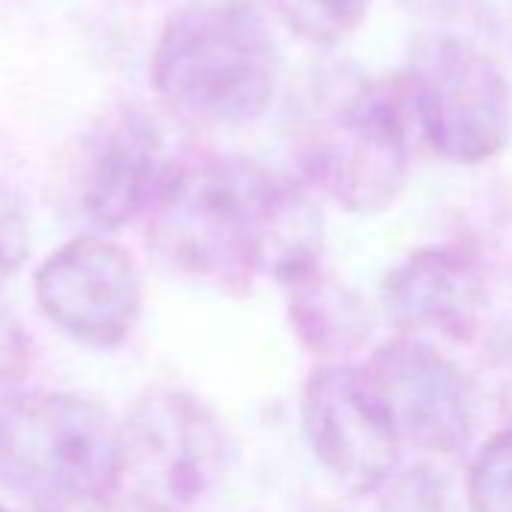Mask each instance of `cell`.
<instances>
[{"mask_svg":"<svg viewBox=\"0 0 512 512\" xmlns=\"http://www.w3.org/2000/svg\"><path fill=\"white\" fill-rule=\"evenodd\" d=\"M148 211L157 260L214 290L244 293L260 275L293 284L320 269L323 214L311 187L253 160L172 166Z\"/></svg>","mask_w":512,"mask_h":512,"instance_id":"cell-1","label":"cell"},{"mask_svg":"<svg viewBox=\"0 0 512 512\" xmlns=\"http://www.w3.org/2000/svg\"><path fill=\"white\" fill-rule=\"evenodd\" d=\"M410 103L368 73L338 64L311 76L290 106L302 181L350 214L386 211L410 172Z\"/></svg>","mask_w":512,"mask_h":512,"instance_id":"cell-2","label":"cell"},{"mask_svg":"<svg viewBox=\"0 0 512 512\" xmlns=\"http://www.w3.org/2000/svg\"><path fill=\"white\" fill-rule=\"evenodd\" d=\"M281 55L253 0H190L163 28L151 82L166 109L208 127L260 118L278 88Z\"/></svg>","mask_w":512,"mask_h":512,"instance_id":"cell-3","label":"cell"},{"mask_svg":"<svg viewBox=\"0 0 512 512\" xmlns=\"http://www.w3.org/2000/svg\"><path fill=\"white\" fill-rule=\"evenodd\" d=\"M0 482L58 500L97 503L124 482L121 425L73 392H22L0 401Z\"/></svg>","mask_w":512,"mask_h":512,"instance_id":"cell-4","label":"cell"},{"mask_svg":"<svg viewBox=\"0 0 512 512\" xmlns=\"http://www.w3.org/2000/svg\"><path fill=\"white\" fill-rule=\"evenodd\" d=\"M404 94L425 142L458 166L497 157L512 139V85L491 55L458 37L416 46Z\"/></svg>","mask_w":512,"mask_h":512,"instance_id":"cell-5","label":"cell"},{"mask_svg":"<svg viewBox=\"0 0 512 512\" xmlns=\"http://www.w3.org/2000/svg\"><path fill=\"white\" fill-rule=\"evenodd\" d=\"M130 497L193 512L223 482L229 449L217 416L184 389L145 392L121 422Z\"/></svg>","mask_w":512,"mask_h":512,"instance_id":"cell-6","label":"cell"},{"mask_svg":"<svg viewBox=\"0 0 512 512\" xmlns=\"http://www.w3.org/2000/svg\"><path fill=\"white\" fill-rule=\"evenodd\" d=\"M302 425L314 458L344 491L368 494L395 479L404 443L365 368H320L305 386Z\"/></svg>","mask_w":512,"mask_h":512,"instance_id":"cell-7","label":"cell"},{"mask_svg":"<svg viewBox=\"0 0 512 512\" xmlns=\"http://www.w3.org/2000/svg\"><path fill=\"white\" fill-rule=\"evenodd\" d=\"M46 320L97 350L121 347L142 317L145 287L133 256L91 232L58 247L34 278Z\"/></svg>","mask_w":512,"mask_h":512,"instance_id":"cell-8","label":"cell"},{"mask_svg":"<svg viewBox=\"0 0 512 512\" xmlns=\"http://www.w3.org/2000/svg\"><path fill=\"white\" fill-rule=\"evenodd\" d=\"M169 169L157 118L145 106H118L85 136L70 199L97 235L115 232L154 205Z\"/></svg>","mask_w":512,"mask_h":512,"instance_id":"cell-9","label":"cell"},{"mask_svg":"<svg viewBox=\"0 0 512 512\" xmlns=\"http://www.w3.org/2000/svg\"><path fill=\"white\" fill-rule=\"evenodd\" d=\"M404 446L452 455L467 443L470 410L458 371L425 341H392L365 365Z\"/></svg>","mask_w":512,"mask_h":512,"instance_id":"cell-10","label":"cell"},{"mask_svg":"<svg viewBox=\"0 0 512 512\" xmlns=\"http://www.w3.org/2000/svg\"><path fill=\"white\" fill-rule=\"evenodd\" d=\"M383 308L413 341H467L485 311V281L476 256L455 244L410 253L383 281Z\"/></svg>","mask_w":512,"mask_h":512,"instance_id":"cell-11","label":"cell"},{"mask_svg":"<svg viewBox=\"0 0 512 512\" xmlns=\"http://www.w3.org/2000/svg\"><path fill=\"white\" fill-rule=\"evenodd\" d=\"M287 287L290 323L305 350L314 356H347L368 344L374 332V314L341 281L317 269Z\"/></svg>","mask_w":512,"mask_h":512,"instance_id":"cell-12","label":"cell"},{"mask_svg":"<svg viewBox=\"0 0 512 512\" xmlns=\"http://www.w3.org/2000/svg\"><path fill=\"white\" fill-rule=\"evenodd\" d=\"M272 4L299 40L335 49L359 31L371 0H272Z\"/></svg>","mask_w":512,"mask_h":512,"instance_id":"cell-13","label":"cell"},{"mask_svg":"<svg viewBox=\"0 0 512 512\" xmlns=\"http://www.w3.org/2000/svg\"><path fill=\"white\" fill-rule=\"evenodd\" d=\"M470 512H512V428L494 434L470 464Z\"/></svg>","mask_w":512,"mask_h":512,"instance_id":"cell-14","label":"cell"},{"mask_svg":"<svg viewBox=\"0 0 512 512\" xmlns=\"http://www.w3.org/2000/svg\"><path fill=\"white\" fill-rule=\"evenodd\" d=\"M31 256L28 211L19 193L0 181V287H7Z\"/></svg>","mask_w":512,"mask_h":512,"instance_id":"cell-15","label":"cell"},{"mask_svg":"<svg viewBox=\"0 0 512 512\" xmlns=\"http://www.w3.org/2000/svg\"><path fill=\"white\" fill-rule=\"evenodd\" d=\"M380 512H449L446 503V488L443 482L425 470H401L395 479L383 488V503Z\"/></svg>","mask_w":512,"mask_h":512,"instance_id":"cell-16","label":"cell"},{"mask_svg":"<svg viewBox=\"0 0 512 512\" xmlns=\"http://www.w3.org/2000/svg\"><path fill=\"white\" fill-rule=\"evenodd\" d=\"M473 13L482 31H491L500 43H512V0H473Z\"/></svg>","mask_w":512,"mask_h":512,"instance_id":"cell-17","label":"cell"},{"mask_svg":"<svg viewBox=\"0 0 512 512\" xmlns=\"http://www.w3.org/2000/svg\"><path fill=\"white\" fill-rule=\"evenodd\" d=\"M112 512H169V509H157V506H148V503H139V500H127L124 506H118V509H112Z\"/></svg>","mask_w":512,"mask_h":512,"instance_id":"cell-18","label":"cell"},{"mask_svg":"<svg viewBox=\"0 0 512 512\" xmlns=\"http://www.w3.org/2000/svg\"><path fill=\"white\" fill-rule=\"evenodd\" d=\"M413 4H431V0H413Z\"/></svg>","mask_w":512,"mask_h":512,"instance_id":"cell-19","label":"cell"},{"mask_svg":"<svg viewBox=\"0 0 512 512\" xmlns=\"http://www.w3.org/2000/svg\"><path fill=\"white\" fill-rule=\"evenodd\" d=\"M0 512H7V506H4V503H0Z\"/></svg>","mask_w":512,"mask_h":512,"instance_id":"cell-20","label":"cell"}]
</instances>
